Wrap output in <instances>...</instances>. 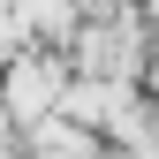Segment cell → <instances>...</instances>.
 I'll return each mask as SVG.
<instances>
[{"instance_id": "cell-1", "label": "cell", "mask_w": 159, "mask_h": 159, "mask_svg": "<svg viewBox=\"0 0 159 159\" xmlns=\"http://www.w3.org/2000/svg\"><path fill=\"white\" fill-rule=\"evenodd\" d=\"M152 53H159V46L144 38V15H136V8H121V15H91V23L68 38V61L84 68V76H121V84L152 68Z\"/></svg>"}, {"instance_id": "cell-2", "label": "cell", "mask_w": 159, "mask_h": 159, "mask_svg": "<svg viewBox=\"0 0 159 159\" xmlns=\"http://www.w3.org/2000/svg\"><path fill=\"white\" fill-rule=\"evenodd\" d=\"M61 106H68V68L53 61V53L23 46V61L8 68V114H15V129L46 121V114H61Z\"/></svg>"}]
</instances>
